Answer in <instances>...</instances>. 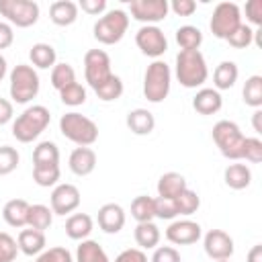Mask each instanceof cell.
<instances>
[{"instance_id":"obj_39","label":"cell","mask_w":262,"mask_h":262,"mask_svg":"<svg viewBox=\"0 0 262 262\" xmlns=\"http://www.w3.org/2000/svg\"><path fill=\"white\" fill-rule=\"evenodd\" d=\"M59 100L66 106H80L86 102V88L80 82H74V84L66 86L63 90H59Z\"/></svg>"},{"instance_id":"obj_17","label":"cell","mask_w":262,"mask_h":262,"mask_svg":"<svg viewBox=\"0 0 262 262\" xmlns=\"http://www.w3.org/2000/svg\"><path fill=\"white\" fill-rule=\"evenodd\" d=\"M125 125H127V129H129L133 135L143 137V135H149V133L156 129V117H154V113L147 111V108H133V111L127 113Z\"/></svg>"},{"instance_id":"obj_41","label":"cell","mask_w":262,"mask_h":262,"mask_svg":"<svg viewBox=\"0 0 262 262\" xmlns=\"http://www.w3.org/2000/svg\"><path fill=\"white\" fill-rule=\"evenodd\" d=\"M225 41H227L233 49H246V47H250V45L254 43V29H252L250 25L242 23Z\"/></svg>"},{"instance_id":"obj_31","label":"cell","mask_w":262,"mask_h":262,"mask_svg":"<svg viewBox=\"0 0 262 262\" xmlns=\"http://www.w3.org/2000/svg\"><path fill=\"white\" fill-rule=\"evenodd\" d=\"M53 223V211L51 207L47 205H31L29 207V217H27V227L31 229H39V231H45L49 229V225Z\"/></svg>"},{"instance_id":"obj_49","label":"cell","mask_w":262,"mask_h":262,"mask_svg":"<svg viewBox=\"0 0 262 262\" xmlns=\"http://www.w3.org/2000/svg\"><path fill=\"white\" fill-rule=\"evenodd\" d=\"M168 8L176 16H190L196 10V2L194 0H172V2H168Z\"/></svg>"},{"instance_id":"obj_15","label":"cell","mask_w":262,"mask_h":262,"mask_svg":"<svg viewBox=\"0 0 262 262\" xmlns=\"http://www.w3.org/2000/svg\"><path fill=\"white\" fill-rule=\"evenodd\" d=\"M203 237V227L192 219H174L166 227V239L174 246H190Z\"/></svg>"},{"instance_id":"obj_35","label":"cell","mask_w":262,"mask_h":262,"mask_svg":"<svg viewBox=\"0 0 262 262\" xmlns=\"http://www.w3.org/2000/svg\"><path fill=\"white\" fill-rule=\"evenodd\" d=\"M74 82H78V80H76V70H74L70 63L61 61V63H55V66L51 68V86H53L57 92L63 90L66 86L74 84Z\"/></svg>"},{"instance_id":"obj_26","label":"cell","mask_w":262,"mask_h":262,"mask_svg":"<svg viewBox=\"0 0 262 262\" xmlns=\"http://www.w3.org/2000/svg\"><path fill=\"white\" fill-rule=\"evenodd\" d=\"M237 76H239V70H237L235 61H229V59L221 61L215 68V72H213V86H215V90L219 92V90L233 88L235 82H237Z\"/></svg>"},{"instance_id":"obj_18","label":"cell","mask_w":262,"mask_h":262,"mask_svg":"<svg viewBox=\"0 0 262 262\" xmlns=\"http://www.w3.org/2000/svg\"><path fill=\"white\" fill-rule=\"evenodd\" d=\"M221 106H223V98H221V92H217L215 88H199L192 98V108L205 117L219 113Z\"/></svg>"},{"instance_id":"obj_8","label":"cell","mask_w":262,"mask_h":262,"mask_svg":"<svg viewBox=\"0 0 262 262\" xmlns=\"http://www.w3.org/2000/svg\"><path fill=\"white\" fill-rule=\"evenodd\" d=\"M39 4L35 0H0V14L12 27H33L39 20Z\"/></svg>"},{"instance_id":"obj_53","label":"cell","mask_w":262,"mask_h":262,"mask_svg":"<svg viewBox=\"0 0 262 262\" xmlns=\"http://www.w3.org/2000/svg\"><path fill=\"white\" fill-rule=\"evenodd\" d=\"M248 262H262V244L252 246V250L248 252Z\"/></svg>"},{"instance_id":"obj_4","label":"cell","mask_w":262,"mask_h":262,"mask_svg":"<svg viewBox=\"0 0 262 262\" xmlns=\"http://www.w3.org/2000/svg\"><path fill=\"white\" fill-rule=\"evenodd\" d=\"M10 86H8V92H10V98L12 102L16 104H29L37 94H39V88H41V80H39V74L33 66L29 63H18L10 70Z\"/></svg>"},{"instance_id":"obj_29","label":"cell","mask_w":262,"mask_h":262,"mask_svg":"<svg viewBox=\"0 0 262 262\" xmlns=\"http://www.w3.org/2000/svg\"><path fill=\"white\" fill-rule=\"evenodd\" d=\"M176 43L180 51H196L203 45V31L194 25H182L176 29Z\"/></svg>"},{"instance_id":"obj_12","label":"cell","mask_w":262,"mask_h":262,"mask_svg":"<svg viewBox=\"0 0 262 262\" xmlns=\"http://www.w3.org/2000/svg\"><path fill=\"white\" fill-rule=\"evenodd\" d=\"M80 201H82V194H80L78 186L70 184V182L55 184L51 190V196H49L53 215H72L80 207Z\"/></svg>"},{"instance_id":"obj_48","label":"cell","mask_w":262,"mask_h":262,"mask_svg":"<svg viewBox=\"0 0 262 262\" xmlns=\"http://www.w3.org/2000/svg\"><path fill=\"white\" fill-rule=\"evenodd\" d=\"M78 8L90 16H102L106 12V0H80Z\"/></svg>"},{"instance_id":"obj_6","label":"cell","mask_w":262,"mask_h":262,"mask_svg":"<svg viewBox=\"0 0 262 262\" xmlns=\"http://www.w3.org/2000/svg\"><path fill=\"white\" fill-rule=\"evenodd\" d=\"M211 137L215 141V145L219 147L221 156L231 160V162H237L242 160V149H244V139L246 135L242 133L239 125L233 123V121H227V119H221L213 125V131H211Z\"/></svg>"},{"instance_id":"obj_16","label":"cell","mask_w":262,"mask_h":262,"mask_svg":"<svg viewBox=\"0 0 262 262\" xmlns=\"http://www.w3.org/2000/svg\"><path fill=\"white\" fill-rule=\"evenodd\" d=\"M125 209L119 205V203H104L100 209H98V215H96V221H98V227L113 235V233H119L123 227H125Z\"/></svg>"},{"instance_id":"obj_52","label":"cell","mask_w":262,"mask_h":262,"mask_svg":"<svg viewBox=\"0 0 262 262\" xmlns=\"http://www.w3.org/2000/svg\"><path fill=\"white\" fill-rule=\"evenodd\" d=\"M12 117H14V106H12V102L6 100V98H0V127L6 125V123H10Z\"/></svg>"},{"instance_id":"obj_2","label":"cell","mask_w":262,"mask_h":262,"mask_svg":"<svg viewBox=\"0 0 262 262\" xmlns=\"http://www.w3.org/2000/svg\"><path fill=\"white\" fill-rule=\"evenodd\" d=\"M174 76L184 88H201L209 78V68L205 55L196 51H178Z\"/></svg>"},{"instance_id":"obj_36","label":"cell","mask_w":262,"mask_h":262,"mask_svg":"<svg viewBox=\"0 0 262 262\" xmlns=\"http://www.w3.org/2000/svg\"><path fill=\"white\" fill-rule=\"evenodd\" d=\"M123 90H125L123 80H121L117 74H113V76H111L104 84H100L94 92H96V96H98L102 102H113V100H119V98H121Z\"/></svg>"},{"instance_id":"obj_54","label":"cell","mask_w":262,"mask_h":262,"mask_svg":"<svg viewBox=\"0 0 262 262\" xmlns=\"http://www.w3.org/2000/svg\"><path fill=\"white\" fill-rule=\"evenodd\" d=\"M252 127L254 131L260 135L262 133V111L260 108H254V115H252Z\"/></svg>"},{"instance_id":"obj_47","label":"cell","mask_w":262,"mask_h":262,"mask_svg":"<svg viewBox=\"0 0 262 262\" xmlns=\"http://www.w3.org/2000/svg\"><path fill=\"white\" fill-rule=\"evenodd\" d=\"M246 20L254 27H262V0H250L246 2Z\"/></svg>"},{"instance_id":"obj_5","label":"cell","mask_w":262,"mask_h":262,"mask_svg":"<svg viewBox=\"0 0 262 262\" xmlns=\"http://www.w3.org/2000/svg\"><path fill=\"white\" fill-rule=\"evenodd\" d=\"M172 86V70L164 59H154L143 74V96L158 104L168 98Z\"/></svg>"},{"instance_id":"obj_32","label":"cell","mask_w":262,"mask_h":262,"mask_svg":"<svg viewBox=\"0 0 262 262\" xmlns=\"http://www.w3.org/2000/svg\"><path fill=\"white\" fill-rule=\"evenodd\" d=\"M59 164V147L53 141H39L33 149V166Z\"/></svg>"},{"instance_id":"obj_27","label":"cell","mask_w":262,"mask_h":262,"mask_svg":"<svg viewBox=\"0 0 262 262\" xmlns=\"http://www.w3.org/2000/svg\"><path fill=\"white\" fill-rule=\"evenodd\" d=\"M29 59L35 70H49L57 63V53L55 47L49 43H35L29 51Z\"/></svg>"},{"instance_id":"obj_46","label":"cell","mask_w":262,"mask_h":262,"mask_svg":"<svg viewBox=\"0 0 262 262\" xmlns=\"http://www.w3.org/2000/svg\"><path fill=\"white\" fill-rule=\"evenodd\" d=\"M149 262H182V260H180V252L174 246H158L154 248Z\"/></svg>"},{"instance_id":"obj_11","label":"cell","mask_w":262,"mask_h":262,"mask_svg":"<svg viewBox=\"0 0 262 262\" xmlns=\"http://www.w3.org/2000/svg\"><path fill=\"white\" fill-rule=\"evenodd\" d=\"M135 45L147 57L160 59L168 51V39L158 25H141L135 33Z\"/></svg>"},{"instance_id":"obj_20","label":"cell","mask_w":262,"mask_h":262,"mask_svg":"<svg viewBox=\"0 0 262 262\" xmlns=\"http://www.w3.org/2000/svg\"><path fill=\"white\" fill-rule=\"evenodd\" d=\"M16 244H18V252H23V254H27V256H39V254L45 250V244H47L45 231L25 227V229L18 231Z\"/></svg>"},{"instance_id":"obj_56","label":"cell","mask_w":262,"mask_h":262,"mask_svg":"<svg viewBox=\"0 0 262 262\" xmlns=\"http://www.w3.org/2000/svg\"><path fill=\"white\" fill-rule=\"evenodd\" d=\"M217 262H229V260H217Z\"/></svg>"},{"instance_id":"obj_19","label":"cell","mask_w":262,"mask_h":262,"mask_svg":"<svg viewBox=\"0 0 262 262\" xmlns=\"http://www.w3.org/2000/svg\"><path fill=\"white\" fill-rule=\"evenodd\" d=\"M68 166L76 176H88L96 168V151L92 147H76L70 154Z\"/></svg>"},{"instance_id":"obj_40","label":"cell","mask_w":262,"mask_h":262,"mask_svg":"<svg viewBox=\"0 0 262 262\" xmlns=\"http://www.w3.org/2000/svg\"><path fill=\"white\" fill-rule=\"evenodd\" d=\"M20 164V156L12 145H0V176L12 174Z\"/></svg>"},{"instance_id":"obj_25","label":"cell","mask_w":262,"mask_h":262,"mask_svg":"<svg viewBox=\"0 0 262 262\" xmlns=\"http://www.w3.org/2000/svg\"><path fill=\"white\" fill-rule=\"evenodd\" d=\"M223 180H225V184H227L231 190H244V188H248L250 182H252V170H250V166H246V164L233 162V164H229V166L225 168Z\"/></svg>"},{"instance_id":"obj_13","label":"cell","mask_w":262,"mask_h":262,"mask_svg":"<svg viewBox=\"0 0 262 262\" xmlns=\"http://www.w3.org/2000/svg\"><path fill=\"white\" fill-rule=\"evenodd\" d=\"M131 18L143 25H158L170 12L168 0H131L129 2Z\"/></svg>"},{"instance_id":"obj_3","label":"cell","mask_w":262,"mask_h":262,"mask_svg":"<svg viewBox=\"0 0 262 262\" xmlns=\"http://www.w3.org/2000/svg\"><path fill=\"white\" fill-rule=\"evenodd\" d=\"M59 131L66 139H70L78 147H90L98 139V125L90 117H86L82 113H76V111H70V113L61 115Z\"/></svg>"},{"instance_id":"obj_42","label":"cell","mask_w":262,"mask_h":262,"mask_svg":"<svg viewBox=\"0 0 262 262\" xmlns=\"http://www.w3.org/2000/svg\"><path fill=\"white\" fill-rule=\"evenodd\" d=\"M242 160H246L250 164H260L262 162V139L260 137H246L244 139Z\"/></svg>"},{"instance_id":"obj_1","label":"cell","mask_w":262,"mask_h":262,"mask_svg":"<svg viewBox=\"0 0 262 262\" xmlns=\"http://www.w3.org/2000/svg\"><path fill=\"white\" fill-rule=\"evenodd\" d=\"M49 108L43 104H31L12 121V137L20 143H31L49 127Z\"/></svg>"},{"instance_id":"obj_10","label":"cell","mask_w":262,"mask_h":262,"mask_svg":"<svg viewBox=\"0 0 262 262\" xmlns=\"http://www.w3.org/2000/svg\"><path fill=\"white\" fill-rule=\"evenodd\" d=\"M113 76L111 57L104 49H88L84 55V78L92 90L104 84Z\"/></svg>"},{"instance_id":"obj_22","label":"cell","mask_w":262,"mask_h":262,"mask_svg":"<svg viewBox=\"0 0 262 262\" xmlns=\"http://www.w3.org/2000/svg\"><path fill=\"white\" fill-rule=\"evenodd\" d=\"M29 207L31 203H27L25 199H10L4 203L2 207V219L10 225V227H27V217H29Z\"/></svg>"},{"instance_id":"obj_37","label":"cell","mask_w":262,"mask_h":262,"mask_svg":"<svg viewBox=\"0 0 262 262\" xmlns=\"http://www.w3.org/2000/svg\"><path fill=\"white\" fill-rule=\"evenodd\" d=\"M59 176H61L59 164H53V166H33V180H35V184H39L43 188L55 186Z\"/></svg>"},{"instance_id":"obj_14","label":"cell","mask_w":262,"mask_h":262,"mask_svg":"<svg viewBox=\"0 0 262 262\" xmlns=\"http://www.w3.org/2000/svg\"><path fill=\"white\" fill-rule=\"evenodd\" d=\"M203 248H205V254L211 258V260H229L233 256V237L223 231V229H209L205 235H203Z\"/></svg>"},{"instance_id":"obj_44","label":"cell","mask_w":262,"mask_h":262,"mask_svg":"<svg viewBox=\"0 0 262 262\" xmlns=\"http://www.w3.org/2000/svg\"><path fill=\"white\" fill-rule=\"evenodd\" d=\"M154 211H156V217H158V219L174 221V219L178 217L174 199H162V196H156V199H154Z\"/></svg>"},{"instance_id":"obj_21","label":"cell","mask_w":262,"mask_h":262,"mask_svg":"<svg viewBox=\"0 0 262 262\" xmlns=\"http://www.w3.org/2000/svg\"><path fill=\"white\" fill-rule=\"evenodd\" d=\"M78 12H80V8L72 0H55L49 6V18L57 27H70V25H74L78 20Z\"/></svg>"},{"instance_id":"obj_28","label":"cell","mask_w":262,"mask_h":262,"mask_svg":"<svg viewBox=\"0 0 262 262\" xmlns=\"http://www.w3.org/2000/svg\"><path fill=\"white\" fill-rule=\"evenodd\" d=\"M133 237H135V244L139 246V250H154V248H158L162 233L154 221H145V223H137Z\"/></svg>"},{"instance_id":"obj_50","label":"cell","mask_w":262,"mask_h":262,"mask_svg":"<svg viewBox=\"0 0 262 262\" xmlns=\"http://www.w3.org/2000/svg\"><path fill=\"white\" fill-rule=\"evenodd\" d=\"M115 262H147V256L139 248H127L115 258Z\"/></svg>"},{"instance_id":"obj_7","label":"cell","mask_w":262,"mask_h":262,"mask_svg":"<svg viewBox=\"0 0 262 262\" xmlns=\"http://www.w3.org/2000/svg\"><path fill=\"white\" fill-rule=\"evenodd\" d=\"M129 29V14L121 8L106 10L92 27V35L102 45H115L119 43Z\"/></svg>"},{"instance_id":"obj_23","label":"cell","mask_w":262,"mask_h":262,"mask_svg":"<svg viewBox=\"0 0 262 262\" xmlns=\"http://www.w3.org/2000/svg\"><path fill=\"white\" fill-rule=\"evenodd\" d=\"M92 229H94V221L88 213H72L66 219V235L70 239H76V242L88 239Z\"/></svg>"},{"instance_id":"obj_30","label":"cell","mask_w":262,"mask_h":262,"mask_svg":"<svg viewBox=\"0 0 262 262\" xmlns=\"http://www.w3.org/2000/svg\"><path fill=\"white\" fill-rule=\"evenodd\" d=\"M74 262H111V260L98 242L82 239L76 248V260Z\"/></svg>"},{"instance_id":"obj_33","label":"cell","mask_w":262,"mask_h":262,"mask_svg":"<svg viewBox=\"0 0 262 262\" xmlns=\"http://www.w3.org/2000/svg\"><path fill=\"white\" fill-rule=\"evenodd\" d=\"M131 217L137 223H145V221H154L156 219V211H154V196L147 194H139L131 201Z\"/></svg>"},{"instance_id":"obj_43","label":"cell","mask_w":262,"mask_h":262,"mask_svg":"<svg viewBox=\"0 0 262 262\" xmlns=\"http://www.w3.org/2000/svg\"><path fill=\"white\" fill-rule=\"evenodd\" d=\"M16 254H18L16 239L10 233L0 231V262H14L16 260Z\"/></svg>"},{"instance_id":"obj_34","label":"cell","mask_w":262,"mask_h":262,"mask_svg":"<svg viewBox=\"0 0 262 262\" xmlns=\"http://www.w3.org/2000/svg\"><path fill=\"white\" fill-rule=\"evenodd\" d=\"M242 96H244V102L248 106H252V108H260L262 106V76L260 74H254V76H250L246 80Z\"/></svg>"},{"instance_id":"obj_9","label":"cell","mask_w":262,"mask_h":262,"mask_svg":"<svg viewBox=\"0 0 262 262\" xmlns=\"http://www.w3.org/2000/svg\"><path fill=\"white\" fill-rule=\"evenodd\" d=\"M242 25V10L235 2H219L211 16V33L217 39H227Z\"/></svg>"},{"instance_id":"obj_55","label":"cell","mask_w":262,"mask_h":262,"mask_svg":"<svg viewBox=\"0 0 262 262\" xmlns=\"http://www.w3.org/2000/svg\"><path fill=\"white\" fill-rule=\"evenodd\" d=\"M6 72H8V63H6V57H4L2 53H0V82L4 80Z\"/></svg>"},{"instance_id":"obj_38","label":"cell","mask_w":262,"mask_h":262,"mask_svg":"<svg viewBox=\"0 0 262 262\" xmlns=\"http://www.w3.org/2000/svg\"><path fill=\"white\" fill-rule=\"evenodd\" d=\"M174 205H176V213H178V215L188 217V215H192V213L199 211V207H201V196H199L194 190L184 188V190L174 199Z\"/></svg>"},{"instance_id":"obj_51","label":"cell","mask_w":262,"mask_h":262,"mask_svg":"<svg viewBox=\"0 0 262 262\" xmlns=\"http://www.w3.org/2000/svg\"><path fill=\"white\" fill-rule=\"evenodd\" d=\"M14 43V31L6 20H0V51L8 49Z\"/></svg>"},{"instance_id":"obj_24","label":"cell","mask_w":262,"mask_h":262,"mask_svg":"<svg viewBox=\"0 0 262 262\" xmlns=\"http://www.w3.org/2000/svg\"><path fill=\"white\" fill-rule=\"evenodd\" d=\"M158 196L162 199H176L186 186V178L180 172H164L158 178Z\"/></svg>"},{"instance_id":"obj_45","label":"cell","mask_w":262,"mask_h":262,"mask_svg":"<svg viewBox=\"0 0 262 262\" xmlns=\"http://www.w3.org/2000/svg\"><path fill=\"white\" fill-rule=\"evenodd\" d=\"M35 262H74V256L68 248H61V246H55V248H49V250H43Z\"/></svg>"}]
</instances>
